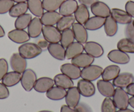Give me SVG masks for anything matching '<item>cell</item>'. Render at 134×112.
<instances>
[{"label":"cell","instance_id":"obj_1","mask_svg":"<svg viewBox=\"0 0 134 112\" xmlns=\"http://www.w3.org/2000/svg\"><path fill=\"white\" fill-rule=\"evenodd\" d=\"M42 52V50L36 43H24L19 47V53L26 59L37 57Z\"/></svg>","mask_w":134,"mask_h":112},{"label":"cell","instance_id":"obj_2","mask_svg":"<svg viewBox=\"0 0 134 112\" xmlns=\"http://www.w3.org/2000/svg\"><path fill=\"white\" fill-rule=\"evenodd\" d=\"M103 69L97 65H90L81 70V78L86 80L93 81L99 79L102 75Z\"/></svg>","mask_w":134,"mask_h":112},{"label":"cell","instance_id":"obj_3","mask_svg":"<svg viewBox=\"0 0 134 112\" xmlns=\"http://www.w3.org/2000/svg\"><path fill=\"white\" fill-rule=\"evenodd\" d=\"M43 38L50 43H57L60 42L61 32L54 26H44L42 29Z\"/></svg>","mask_w":134,"mask_h":112},{"label":"cell","instance_id":"obj_4","mask_svg":"<svg viewBox=\"0 0 134 112\" xmlns=\"http://www.w3.org/2000/svg\"><path fill=\"white\" fill-rule=\"evenodd\" d=\"M36 73L32 69H26L22 74L20 83L25 91H31L37 80Z\"/></svg>","mask_w":134,"mask_h":112},{"label":"cell","instance_id":"obj_5","mask_svg":"<svg viewBox=\"0 0 134 112\" xmlns=\"http://www.w3.org/2000/svg\"><path fill=\"white\" fill-rule=\"evenodd\" d=\"M113 102L118 109H126L129 105L128 94L126 91L121 88L116 89L113 95Z\"/></svg>","mask_w":134,"mask_h":112},{"label":"cell","instance_id":"obj_6","mask_svg":"<svg viewBox=\"0 0 134 112\" xmlns=\"http://www.w3.org/2000/svg\"><path fill=\"white\" fill-rule=\"evenodd\" d=\"M10 65L13 70L23 73L26 69V59L19 53H14L10 58Z\"/></svg>","mask_w":134,"mask_h":112},{"label":"cell","instance_id":"obj_7","mask_svg":"<svg viewBox=\"0 0 134 112\" xmlns=\"http://www.w3.org/2000/svg\"><path fill=\"white\" fill-rule=\"evenodd\" d=\"M134 82V76L132 73L128 72L120 73L113 80V84L117 88H126L131 83Z\"/></svg>","mask_w":134,"mask_h":112},{"label":"cell","instance_id":"obj_8","mask_svg":"<svg viewBox=\"0 0 134 112\" xmlns=\"http://www.w3.org/2000/svg\"><path fill=\"white\" fill-rule=\"evenodd\" d=\"M77 88L80 95L85 97H91L95 93V87L93 83L86 79L79 80L77 84Z\"/></svg>","mask_w":134,"mask_h":112},{"label":"cell","instance_id":"obj_9","mask_svg":"<svg viewBox=\"0 0 134 112\" xmlns=\"http://www.w3.org/2000/svg\"><path fill=\"white\" fill-rule=\"evenodd\" d=\"M107 57L109 60L118 64H126L130 60V56L127 53L119 49L110 51L108 53Z\"/></svg>","mask_w":134,"mask_h":112},{"label":"cell","instance_id":"obj_10","mask_svg":"<svg viewBox=\"0 0 134 112\" xmlns=\"http://www.w3.org/2000/svg\"><path fill=\"white\" fill-rule=\"evenodd\" d=\"M72 27V30L74 33L76 40L82 44L86 43L88 39V33L84 25L78 22H76Z\"/></svg>","mask_w":134,"mask_h":112},{"label":"cell","instance_id":"obj_11","mask_svg":"<svg viewBox=\"0 0 134 112\" xmlns=\"http://www.w3.org/2000/svg\"><path fill=\"white\" fill-rule=\"evenodd\" d=\"M8 37L12 42L16 43H24L30 40V37L24 30L15 29L8 33Z\"/></svg>","mask_w":134,"mask_h":112},{"label":"cell","instance_id":"obj_12","mask_svg":"<svg viewBox=\"0 0 134 112\" xmlns=\"http://www.w3.org/2000/svg\"><path fill=\"white\" fill-rule=\"evenodd\" d=\"M62 73L66 75L71 79H78L81 77V69L79 67L73 64H64L60 66Z\"/></svg>","mask_w":134,"mask_h":112},{"label":"cell","instance_id":"obj_13","mask_svg":"<svg viewBox=\"0 0 134 112\" xmlns=\"http://www.w3.org/2000/svg\"><path fill=\"white\" fill-rule=\"evenodd\" d=\"M91 11L93 15L100 17L107 18L110 16V9L105 3L99 2L95 3L91 6Z\"/></svg>","mask_w":134,"mask_h":112},{"label":"cell","instance_id":"obj_14","mask_svg":"<svg viewBox=\"0 0 134 112\" xmlns=\"http://www.w3.org/2000/svg\"><path fill=\"white\" fill-rule=\"evenodd\" d=\"M43 24L39 17H34L32 19L28 26V33L31 38H37L42 33Z\"/></svg>","mask_w":134,"mask_h":112},{"label":"cell","instance_id":"obj_15","mask_svg":"<svg viewBox=\"0 0 134 112\" xmlns=\"http://www.w3.org/2000/svg\"><path fill=\"white\" fill-rule=\"evenodd\" d=\"M110 16L118 24H127L132 22V18L126 11L114 8L110 10Z\"/></svg>","mask_w":134,"mask_h":112},{"label":"cell","instance_id":"obj_16","mask_svg":"<svg viewBox=\"0 0 134 112\" xmlns=\"http://www.w3.org/2000/svg\"><path fill=\"white\" fill-rule=\"evenodd\" d=\"M80 93L77 87H72L69 89L65 96V101L66 105L70 106V108H75L79 104L80 100Z\"/></svg>","mask_w":134,"mask_h":112},{"label":"cell","instance_id":"obj_17","mask_svg":"<svg viewBox=\"0 0 134 112\" xmlns=\"http://www.w3.org/2000/svg\"><path fill=\"white\" fill-rule=\"evenodd\" d=\"M97 87L99 92L103 96L109 98L113 96L115 89L114 85L109 81H105L103 79L99 80L97 83Z\"/></svg>","mask_w":134,"mask_h":112},{"label":"cell","instance_id":"obj_18","mask_svg":"<svg viewBox=\"0 0 134 112\" xmlns=\"http://www.w3.org/2000/svg\"><path fill=\"white\" fill-rule=\"evenodd\" d=\"M54 85L55 83L53 79L50 78L43 77L37 79L34 86V89L37 92L43 93V92H46L50 89L52 88Z\"/></svg>","mask_w":134,"mask_h":112},{"label":"cell","instance_id":"obj_19","mask_svg":"<svg viewBox=\"0 0 134 112\" xmlns=\"http://www.w3.org/2000/svg\"><path fill=\"white\" fill-rule=\"evenodd\" d=\"M84 51L86 53L94 58L102 56L104 54V49L99 43L94 42H88L85 43Z\"/></svg>","mask_w":134,"mask_h":112},{"label":"cell","instance_id":"obj_20","mask_svg":"<svg viewBox=\"0 0 134 112\" xmlns=\"http://www.w3.org/2000/svg\"><path fill=\"white\" fill-rule=\"evenodd\" d=\"M50 55L59 60H64L66 58V49L59 43H49L47 47Z\"/></svg>","mask_w":134,"mask_h":112},{"label":"cell","instance_id":"obj_21","mask_svg":"<svg viewBox=\"0 0 134 112\" xmlns=\"http://www.w3.org/2000/svg\"><path fill=\"white\" fill-rule=\"evenodd\" d=\"M95 60V58L87 53H81L76 57L71 59L72 64L80 68H86L88 66L91 65Z\"/></svg>","mask_w":134,"mask_h":112},{"label":"cell","instance_id":"obj_22","mask_svg":"<svg viewBox=\"0 0 134 112\" xmlns=\"http://www.w3.org/2000/svg\"><path fill=\"white\" fill-rule=\"evenodd\" d=\"M78 7L76 0H64L59 8V13L61 16H69L74 14Z\"/></svg>","mask_w":134,"mask_h":112},{"label":"cell","instance_id":"obj_23","mask_svg":"<svg viewBox=\"0 0 134 112\" xmlns=\"http://www.w3.org/2000/svg\"><path fill=\"white\" fill-rule=\"evenodd\" d=\"M62 16H63L57 11H46V13H43L40 20L43 25L54 26L57 24Z\"/></svg>","mask_w":134,"mask_h":112},{"label":"cell","instance_id":"obj_24","mask_svg":"<svg viewBox=\"0 0 134 112\" xmlns=\"http://www.w3.org/2000/svg\"><path fill=\"white\" fill-rule=\"evenodd\" d=\"M84 51V46L79 42H73L66 49V58L72 59Z\"/></svg>","mask_w":134,"mask_h":112},{"label":"cell","instance_id":"obj_25","mask_svg":"<svg viewBox=\"0 0 134 112\" xmlns=\"http://www.w3.org/2000/svg\"><path fill=\"white\" fill-rule=\"evenodd\" d=\"M21 76V73L15 71L7 72L2 79V83L6 87H13L20 81Z\"/></svg>","mask_w":134,"mask_h":112},{"label":"cell","instance_id":"obj_26","mask_svg":"<svg viewBox=\"0 0 134 112\" xmlns=\"http://www.w3.org/2000/svg\"><path fill=\"white\" fill-rule=\"evenodd\" d=\"M106 18L94 16L90 17L83 25L88 30H97L102 28L105 24Z\"/></svg>","mask_w":134,"mask_h":112},{"label":"cell","instance_id":"obj_27","mask_svg":"<svg viewBox=\"0 0 134 112\" xmlns=\"http://www.w3.org/2000/svg\"><path fill=\"white\" fill-rule=\"evenodd\" d=\"M53 80L55 85L64 89H69L74 87L72 79L63 73H59L55 75Z\"/></svg>","mask_w":134,"mask_h":112},{"label":"cell","instance_id":"obj_28","mask_svg":"<svg viewBox=\"0 0 134 112\" xmlns=\"http://www.w3.org/2000/svg\"><path fill=\"white\" fill-rule=\"evenodd\" d=\"M28 8L31 13L36 17H41L43 14V7L42 0H28Z\"/></svg>","mask_w":134,"mask_h":112},{"label":"cell","instance_id":"obj_29","mask_svg":"<svg viewBox=\"0 0 134 112\" xmlns=\"http://www.w3.org/2000/svg\"><path fill=\"white\" fill-rule=\"evenodd\" d=\"M120 72V68L116 65H110L106 67L103 71L102 78L103 80L110 81L114 80Z\"/></svg>","mask_w":134,"mask_h":112},{"label":"cell","instance_id":"obj_30","mask_svg":"<svg viewBox=\"0 0 134 112\" xmlns=\"http://www.w3.org/2000/svg\"><path fill=\"white\" fill-rule=\"evenodd\" d=\"M74 18L77 22L84 24L90 19V12L88 8L83 5H80L74 13Z\"/></svg>","mask_w":134,"mask_h":112},{"label":"cell","instance_id":"obj_31","mask_svg":"<svg viewBox=\"0 0 134 112\" xmlns=\"http://www.w3.org/2000/svg\"><path fill=\"white\" fill-rule=\"evenodd\" d=\"M66 89L56 86L53 87L46 92V96L52 100H60L65 98L66 95Z\"/></svg>","mask_w":134,"mask_h":112},{"label":"cell","instance_id":"obj_32","mask_svg":"<svg viewBox=\"0 0 134 112\" xmlns=\"http://www.w3.org/2000/svg\"><path fill=\"white\" fill-rule=\"evenodd\" d=\"M104 29L107 36L109 37H113L117 33L118 23L113 19L111 16H108L105 19Z\"/></svg>","mask_w":134,"mask_h":112},{"label":"cell","instance_id":"obj_33","mask_svg":"<svg viewBox=\"0 0 134 112\" xmlns=\"http://www.w3.org/2000/svg\"><path fill=\"white\" fill-rule=\"evenodd\" d=\"M75 18L73 15L69 16H63L61 19L57 23V28L59 31L63 32L65 30L69 29L72 26L75 22Z\"/></svg>","mask_w":134,"mask_h":112},{"label":"cell","instance_id":"obj_34","mask_svg":"<svg viewBox=\"0 0 134 112\" xmlns=\"http://www.w3.org/2000/svg\"><path fill=\"white\" fill-rule=\"evenodd\" d=\"M28 9V8L27 3H26V2L17 3L13 6V7L9 12V14L11 17L17 18L26 13Z\"/></svg>","mask_w":134,"mask_h":112},{"label":"cell","instance_id":"obj_35","mask_svg":"<svg viewBox=\"0 0 134 112\" xmlns=\"http://www.w3.org/2000/svg\"><path fill=\"white\" fill-rule=\"evenodd\" d=\"M74 39L75 37L72 29L69 28L62 32L60 42L64 48L66 49L67 47H69L71 43L74 42Z\"/></svg>","mask_w":134,"mask_h":112},{"label":"cell","instance_id":"obj_36","mask_svg":"<svg viewBox=\"0 0 134 112\" xmlns=\"http://www.w3.org/2000/svg\"><path fill=\"white\" fill-rule=\"evenodd\" d=\"M117 48L126 53L134 54V42L127 38H124L118 42Z\"/></svg>","mask_w":134,"mask_h":112},{"label":"cell","instance_id":"obj_37","mask_svg":"<svg viewBox=\"0 0 134 112\" xmlns=\"http://www.w3.org/2000/svg\"><path fill=\"white\" fill-rule=\"evenodd\" d=\"M32 18L30 14L26 13L16 18L15 22V26L16 29L24 30L28 28Z\"/></svg>","mask_w":134,"mask_h":112},{"label":"cell","instance_id":"obj_38","mask_svg":"<svg viewBox=\"0 0 134 112\" xmlns=\"http://www.w3.org/2000/svg\"><path fill=\"white\" fill-rule=\"evenodd\" d=\"M64 0H43V9L46 11H57Z\"/></svg>","mask_w":134,"mask_h":112},{"label":"cell","instance_id":"obj_39","mask_svg":"<svg viewBox=\"0 0 134 112\" xmlns=\"http://www.w3.org/2000/svg\"><path fill=\"white\" fill-rule=\"evenodd\" d=\"M101 112H116V107L110 98L106 97L101 105Z\"/></svg>","mask_w":134,"mask_h":112},{"label":"cell","instance_id":"obj_40","mask_svg":"<svg viewBox=\"0 0 134 112\" xmlns=\"http://www.w3.org/2000/svg\"><path fill=\"white\" fill-rule=\"evenodd\" d=\"M14 5L15 2L13 0H0V14L9 13Z\"/></svg>","mask_w":134,"mask_h":112},{"label":"cell","instance_id":"obj_41","mask_svg":"<svg viewBox=\"0 0 134 112\" xmlns=\"http://www.w3.org/2000/svg\"><path fill=\"white\" fill-rule=\"evenodd\" d=\"M124 34L127 39L134 42V26L132 22L126 24L124 30Z\"/></svg>","mask_w":134,"mask_h":112},{"label":"cell","instance_id":"obj_42","mask_svg":"<svg viewBox=\"0 0 134 112\" xmlns=\"http://www.w3.org/2000/svg\"><path fill=\"white\" fill-rule=\"evenodd\" d=\"M9 66L7 61L5 58H0V81L8 72Z\"/></svg>","mask_w":134,"mask_h":112},{"label":"cell","instance_id":"obj_43","mask_svg":"<svg viewBox=\"0 0 134 112\" xmlns=\"http://www.w3.org/2000/svg\"><path fill=\"white\" fill-rule=\"evenodd\" d=\"M9 96V91L8 89L3 83H0V100L7 98Z\"/></svg>","mask_w":134,"mask_h":112},{"label":"cell","instance_id":"obj_44","mask_svg":"<svg viewBox=\"0 0 134 112\" xmlns=\"http://www.w3.org/2000/svg\"><path fill=\"white\" fill-rule=\"evenodd\" d=\"M125 9L131 18H134V2L133 1H128L126 3Z\"/></svg>","mask_w":134,"mask_h":112},{"label":"cell","instance_id":"obj_45","mask_svg":"<svg viewBox=\"0 0 134 112\" xmlns=\"http://www.w3.org/2000/svg\"><path fill=\"white\" fill-rule=\"evenodd\" d=\"M74 109L76 112H92L91 108L84 103H80L78 104L74 108Z\"/></svg>","mask_w":134,"mask_h":112},{"label":"cell","instance_id":"obj_46","mask_svg":"<svg viewBox=\"0 0 134 112\" xmlns=\"http://www.w3.org/2000/svg\"><path fill=\"white\" fill-rule=\"evenodd\" d=\"M99 0H78V2H79V3L81 5H83L86 7H87V8L88 7H91V6L93 4L97 2Z\"/></svg>","mask_w":134,"mask_h":112},{"label":"cell","instance_id":"obj_47","mask_svg":"<svg viewBox=\"0 0 134 112\" xmlns=\"http://www.w3.org/2000/svg\"><path fill=\"white\" fill-rule=\"evenodd\" d=\"M38 47L41 49L42 50H45L47 49L49 45V42H47L46 39H41L39 40L37 43Z\"/></svg>","mask_w":134,"mask_h":112},{"label":"cell","instance_id":"obj_48","mask_svg":"<svg viewBox=\"0 0 134 112\" xmlns=\"http://www.w3.org/2000/svg\"><path fill=\"white\" fill-rule=\"evenodd\" d=\"M60 112H76L74 108H70L67 105H63L60 108Z\"/></svg>","mask_w":134,"mask_h":112},{"label":"cell","instance_id":"obj_49","mask_svg":"<svg viewBox=\"0 0 134 112\" xmlns=\"http://www.w3.org/2000/svg\"><path fill=\"white\" fill-rule=\"evenodd\" d=\"M126 92L130 96H134V82L126 87Z\"/></svg>","mask_w":134,"mask_h":112},{"label":"cell","instance_id":"obj_50","mask_svg":"<svg viewBox=\"0 0 134 112\" xmlns=\"http://www.w3.org/2000/svg\"><path fill=\"white\" fill-rule=\"evenodd\" d=\"M129 105L134 109V96H131L129 99Z\"/></svg>","mask_w":134,"mask_h":112},{"label":"cell","instance_id":"obj_51","mask_svg":"<svg viewBox=\"0 0 134 112\" xmlns=\"http://www.w3.org/2000/svg\"><path fill=\"white\" fill-rule=\"evenodd\" d=\"M5 34V33L4 29H3L2 26L0 25V37H4Z\"/></svg>","mask_w":134,"mask_h":112},{"label":"cell","instance_id":"obj_52","mask_svg":"<svg viewBox=\"0 0 134 112\" xmlns=\"http://www.w3.org/2000/svg\"><path fill=\"white\" fill-rule=\"evenodd\" d=\"M116 112H134V111L130 109H127V108H126V109H119L118 111H116Z\"/></svg>","mask_w":134,"mask_h":112},{"label":"cell","instance_id":"obj_53","mask_svg":"<svg viewBox=\"0 0 134 112\" xmlns=\"http://www.w3.org/2000/svg\"><path fill=\"white\" fill-rule=\"evenodd\" d=\"M15 3H23V2H27L28 0H13Z\"/></svg>","mask_w":134,"mask_h":112},{"label":"cell","instance_id":"obj_54","mask_svg":"<svg viewBox=\"0 0 134 112\" xmlns=\"http://www.w3.org/2000/svg\"><path fill=\"white\" fill-rule=\"evenodd\" d=\"M39 112H53V111H47V110H43V111H40Z\"/></svg>","mask_w":134,"mask_h":112},{"label":"cell","instance_id":"obj_55","mask_svg":"<svg viewBox=\"0 0 134 112\" xmlns=\"http://www.w3.org/2000/svg\"><path fill=\"white\" fill-rule=\"evenodd\" d=\"M132 22H133V26H134V20Z\"/></svg>","mask_w":134,"mask_h":112}]
</instances>
